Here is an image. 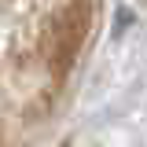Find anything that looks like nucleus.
I'll use <instances>...</instances> for the list:
<instances>
[{
	"label": "nucleus",
	"mask_w": 147,
	"mask_h": 147,
	"mask_svg": "<svg viewBox=\"0 0 147 147\" xmlns=\"http://www.w3.org/2000/svg\"><path fill=\"white\" fill-rule=\"evenodd\" d=\"M103 0H0V147L37 140L88 63Z\"/></svg>",
	"instance_id": "f257e3e1"
}]
</instances>
